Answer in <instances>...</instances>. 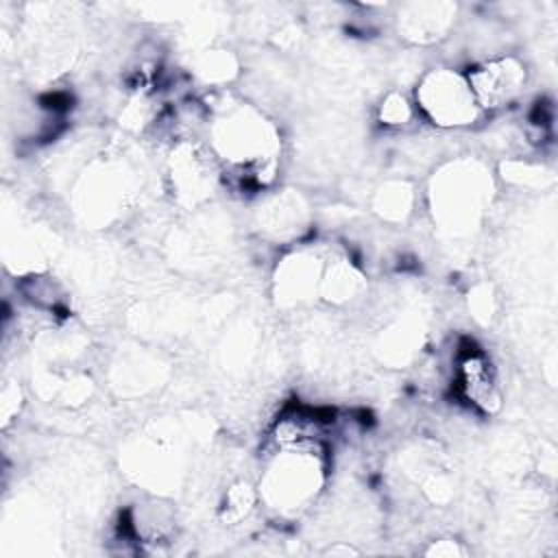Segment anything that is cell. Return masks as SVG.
<instances>
[{
  "mask_svg": "<svg viewBox=\"0 0 558 558\" xmlns=\"http://www.w3.org/2000/svg\"><path fill=\"white\" fill-rule=\"evenodd\" d=\"M316 255L312 253H294L290 257L283 259L281 268L277 270V286L281 292V299L296 303L301 299H305L310 292H314L316 288H320V268Z\"/></svg>",
  "mask_w": 558,
  "mask_h": 558,
  "instance_id": "cell-7",
  "label": "cell"
},
{
  "mask_svg": "<svg viewBox=\"0 0 558 558\" xmlns=\"http://www.w3.org/2000/svg\"><path fill=\"white\" fill-rule=\"evenodd\" d=\"M427 554L429 556H458V554H462V547L453 541H438L427 549Z\"/></svg>",
  "mask_w": 558,
  "mask_h": 558,
  "instance_id": "cell-13",
  "label": "cell"
},
{
  "mask_svg": "<svg viewBox=\"0 0 558 558\" xmlns=\"http://www.w3.org/2000/svg\"><path fill=\"white\" fill-rule=\"evenodd\" d=\"M255 499H257V495L248 484H244V482L233 484L225 495L222 519L229 521V523H235V521L244 519L251 512V508L255 506Z\"/></svg>",
  "mask_w": 558,
  "mask_h": 558,
  "instance_id": "cell-10",
  "label": "cell"
},
{
  "mask_svg": "<svg viewBox=\"0 0 558 558\" xmlns=\"http://www.w3.org/2000/svg\"><path fill=\"white\" fill-rule=\"evenodd\" d=\"M198 72L201 76L209 83H218V81H229L235 72V61L229 52L225 50H211L205 52L198 61Z\"/></svg>",
  "mask_w": 558,
  "mask_h": 558,
  "instance_id": "cell-12",
  "label": "cell"
},
{
  "mask_svg": "<svg viewBox=\"0 0 558 558\" xmlns=\"http://www.w3.org/2000/svg\"><path fill=\"white\" fill-rule=\"evenodd\" d=\"M320 456L323 453L277 449L262 480V497L266 504L283 512L303 508L325 480Z\"/></svg>",
  "mask_w": 558,
  "mask_h": 558,
  "instance_id": "cell-2",
  "label": "cell"
},
{
  "mask_svg": "<svg viewBox=\"0 0 558 558\" xmlns=\"http://www.w3.org/2000/svg\"><path fill=\"white\" fill-rule=\"evenodd\" d=\"M416 105L436 126L460 129L473 124L482 109L462 72L451 68L429 70L416 87Z\"/></svg>",
  "mask_w": 558,
  "mask_h": 558,
  "instance_id": "cell-3",
  "label": "cell"
},
{
  "mask_svg": "<svg viewBox=\"0 0 558 558\" xmlns=\"http://www.w3.org/2000/svg\"><path fill=\"white\" fill-rule=\"evenodd\" d=\"M488 177L473 161H458L442 170L432 192L434 214L442 227L462 231L475 225L488 203Z\"/></svg>",
  "mask_w": 558,
  "mask_h": 558,
  "instance_id": "cell-1",
  "label": "cell"
},
{
  "mask_svg": "<svg viewBox=\"0 0 558 558\" xmlns=\"http://www.w3.org/2000/svg\"><path fill=\"white\" fill-rule=\"evenodd\" d=\"M456 15L451 4H408L399 13V33L418 44H432L445 37Z\"/></svg>",
  "mask_w": 558,
  "mask_h": 558,
  "instance_id": "cell-6",
  "label": "cell"
},
{
  "mask_svg": "<svg viewBox=\"0 0 558 558\" xmlns=\"http://www.w3.org/2000/svg\"><path fill=\"white\" fill-rule=\"evenodd\" d=\"M377 211L388 220H403L412 207V192L403 183H388L377 194Z\"/></svg>",
  "mask_w": 558,
  "mask_h": 558,
  "instance_id": "cell-9",
  "label": "cell"
},
{
  "mask_svg": "<svg viewBox=\"0 0 558 558\" xmlns=\"http://www.w3.org/2000/svg\"><path fill=\"white\" fill-rule=\"evenodd\" d=\"M414 116V107L410 102V98L401 92H390L388 96H384L381 105H379V122L386 126H405Z\"/></svg>",
  "mask_w": 558,
  "mask_h": 558,
  "instance_id": "cell-11",
  "label": "cell"
},
{
  "mask_svg": "<svg viewBox=\"0 0 558 558\" xmlns=\"http://www.w3.org/2000/svg\"><path fill=\"white\" fill-rule=\"evenodd\" d=\"M480 109H499L510 105L525 87V65L514 54L486 59L464 72Z\"/></svg>",
  "mask_w": 558,
  "mask_h": 558,
  "instance_id": "cell-4",
  "label": "cell"
},
{
  "mask_svg": "<svg viewBox=\"0 0 558 558\" xmlns=\"http://www.w3.org/2000/svg\"><path fill=\"white\" fill-rule=\"evenodd\" d=\"M456 379L462 397L477 410L495 414L501 408V390L497 384V375L486 355L477 351H469L466 355H462L458 360Z\"/></svg>",
  "mask_w": 558,
  "mask_h": 558,
  "instance_id": "cell-5",
  "label": "cell"
},
{
  "mask_svg": "<svg viewBox=\"0 0 558 558\" xmlns=\"http://www.w3.org/2000/svg\"><path fill=\"white\" fill-rule=\"evenodd\" d=\"M362 288V277L349 262H338L327 268L320 279V290L329 301H349Z\"/></svg>",
  "mask_w": 558,
  "mask_h": 558,
  "instance_id": "cell-8",
  "label": "cell"
}]
</instances>
